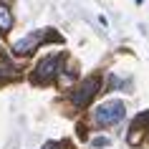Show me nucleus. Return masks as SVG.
Instances as JSON below:
<instances>
[{
    "label": "nucleus",
    "instance_id": "1",
    "mask_svg": "<svg viewBox=\"0 0 149 149\" xmlns=\"http://www.w3.org/2000/svg\"><path fill=\"white\" fill-rule=\"evenodd\" d=\"M126 114V106L121 101H106L101 106L94 109V121L99 126H109V124H119Z\"/></svg>",
    "mask_w": 149,
    "mask_h": 149
},
{
    "label": "nucleus",
    "instance_id": "2",
    "mask_svg": "<svg viewBox=\"0 0 149 149\" xmlns=\"http://www.w3.org/2000/svg\"><path fill=\"white\" fill-rule=\"evenodd\" d=\"M61 61H63V56H61V53L46 56V58L38 63L36 73H33V81H36V84H48V81H53L56 76L61 73Z\"/></svg>",
    "mask_w": 149,
    "mask_h": 149
},
{
    "label": "nucleus",
    "instance_id": "3",
    "mask_svg": "<svg viewBox=\"0 0 149 149\" xmlns=\"http://www.w3.org/2000/svg\"><path fill=\"white\" fill-rule=\"evenodd\" d=\"M99 86H101L99 76H91V79H86L79 88H76V91H73V94H71V104H73L76 109H84V106H88V104H91V99L96 96V91H99Z\"/></svg>",
    "mask_w": 149,
    "mask_h": 149
},
{
    "label": "nucleus",
    "instance_id": "4",
    "mask_svg": "<svg viewBox=\"0 0 149 149\" xmlns=\"http://www.w3.org/2000/svg\"><path fill=\"white\" fill-rule=\"evenodd\" d=\"M40 40H43V33H31V36H25V38L18 40L15 46H13V51H15L18 56H28L33 48L40 43Z\"/></svg>",
    "mask_w": 149,
    "mask_h": 149
},
{
    "label": "nucleus",
    "instance_id": "5",
    "mask_svg": "<svg viewBox=\"0 0 149 149\" xmlns=\"http://www.w3.org/2000/svg\"><path fill=\"white\" fill-rule=\"evenodd\" d=\"M10 28H13V13H10V8L5 3H0V31L8 33Z\"/></svg>",
    "mask_w": 149,
    "mask_h": 149
},
{
    "label": "nucleus",
    "instance_id": "6",
    "mask_svg": "<svg viewBox=\"0 0 149 149\" xmlns=\"http://www.w3.org/2000/svg\"><path fill=\"white\" fill-rule=\"evenodd\" d=\"M13 76H15V66H13L8 58L0 56V81H8V79H13Z\"/></svg>",
    "mask_w": 149,
    "mask_h": 149
},
{
    "label": "nucleus",
    "instance_id": "7",
    "mask_svg": "<svg viewBox=\"0 0 149 149\" xmlns=\"http://www.w3.org/2000/svg\"><path fill=\"white\" fill-rule=\"evenodd\" d=\"M91 144H94L96 149H101V147H109V144H111V139H109V136H96V139L91 141Z\"/></svg>",
    "mask_w": 149,
    "mask_h": 149
},
{
    "label": "nucleus",
    "instance_id": "8",
    "mask_svg": "<svg viewBox=\"0 0 149 149\" xmlns=\"http://www.w3.org/2000/svg\"><path fill=\"white\" fill-rule=\"evenodd\" d=\"M43 149H61V144H56V141H48Z\"/></svg>",
    "mask_w": 149,
    "mask_h": 149
},
{
    "label": "nucleus",
    "instance_id": "9",
    "mask_svg": "<svg viewBox=\"0 0 149 149\" xmlns=\"http://www.w3.org/2000/svg\"><path fill=\"white\" fill-rule=\"evenodd\" d=\"M136 3H139V5H141V3H144V0H136Z\"/></svg>",
    "mask_w": 149,
    "mask_h": 149
}]
</instances>
